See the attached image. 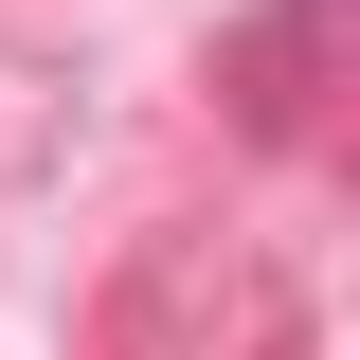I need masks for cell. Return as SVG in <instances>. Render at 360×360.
Returning a JSON list of instances; mask_svg holds the SVG:
<instances>
[]
</instances>
